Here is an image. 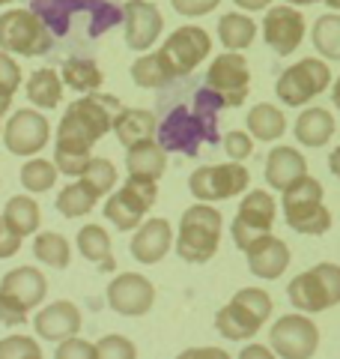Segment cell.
Returning <instances> with one entry per match:
<instances>
[{
    "label": "cell",
    "mask_w": 340,
    "mask_h": 359,
    "mask_svg": "<svg viewBox=\"0 0 340 359\" xmlns=\"http://www.w3.org/2000/svg\"><path fill=\"white\" fill-rule=\"evenodd\" d=\"M120 108L122 105L117 96L99 93V90L84 93L66 108L60 129H57V144H54V165L60 168V174L81 177L87 171V165L93 162L90 150L113 129Z\"/></svg>",
    "instance_id": "6da1fadb"
},
{
    "label": "cell",
    "mask_w": 340,
    "mask_h": 359,
    "mask_svg": "<svg viewBox=\"0 0 340 359\" xmlns=\"http://www.w3.org/2000/svg\"><path fill=\"white\" fill-rule=\"evenodd\" d=\"M221 108H227V102L203 81L191 93L188 105L176 102L173 108H167L162 129H158V144L167 153H183L185 159H194L203 144L215 147L221 141V132H218Z\"/></svg>",
    "instance_id": "7a4b0ae2"
},
{
    "label": "cell",
    "mask_w": 340,
    "mask_h": 359,
    "mask_svg": "<svg viewBox=\"0 0 340 359\" xmlns=\"http://www.w3.org/2000/svg\"><path fill=\"white\" fill-rule=\"evenodd\" d=\"M30 9L60 39L72 33H81L84 39H99L126 15L122 6L111 0H30Z\"/></svg>",
    "instance_id": "3957f363"
},
{
    "label": "cell",
    "mask_w": 340,
    "mask_h": 359,
    "mask_svg": "<svg viewBox=\"0 0 340 359\" xmlns=\"http://www.w3.org/2000/svg\"><path fill=\"white\" fill-rule=\"evenodd\" d=\"M221 228L224 219L221 212L209 207L206 201L191 204L183 219H179V233H176V255L185 264H206L218 252L221 243Z\"/></svg>",
    "instance_id": "277c9868"
},
{
    "label": "cell",
    "mask_w": 340,
    "mask_h": 359,
    "mask_svg": "<svg viewBox=\"0 0 340 359\" xmlns=\"http://www.w3.org/2000/svg\"><path fill=\"white\" fill-rule=\"evenodd\" d=\"M271 318V297L260 287L236 290L233 299L215 311V330L227 341H248L263 330V323Z\"/></svg>",
    "instance_id": "5b68a950"
},
{
    "label": "cell",
    "mask_w": 340,
    "mask_h": 359,
    "mask_svg": "<svg viewBox=\"0 0 340 359\" xmlns=\"http://www.w3.org/2000/svg\"><path fill=\"white\" fill-rule=\"evenodd\" d=\"M283 219L296 233L304 237H323L332 228V210L323 204V183L304 174L287 192H281Z\"/></svg>",
    "instance_id": "8992f818"
},
{
    "label": "cell",
    "mask_w": 340,
    "mask_h": 359,
    "mask_svg": "<svg viewBox=\"0 0 340 359\" xmlns=\"http://www.w3.org/2000/svg\"><path fill=\"white\" fill-rule=\"evenodd\" d=\"M45 294H48V278L36 266L9 269L0 282V323L3 327L27 323V314L42 306Z\"/></svg>",
    "instance_id": "52a82bcc"
},
{
    "label": "cell",
    "mask_w": 340,
    "mask_h": 359,
    "mask_svg": "<svg viewBox=\"0 0 340 359\" xmlns=\"http://www.w3.org/2000/svg\"><path fill=\"white\" fill-rule=\"evenodd\" d=\"M287 297L292 309L304 314H320L340 306V266L337 264H316L304 269L287 285Z\"/></svg>",
    "instance_id": "ba28073f"
},
{
    "label": "cell",
    "mask_w": 340,
    "mask_h": 359,
    "mask_svg": "<svg viewBox=\"0 0 340 359\" xmlns=\"http://www.w3.org/2000/svg\"><path fill=\"white\" fill-rule=\"evenodd\" d=\"M0 48L21 57H39L54 48V33L33 9L0 13Z\"/></svg>",
    "instance_id": "9c48e42d"
},
{
    "label": "cell",
    "mask_w": 340,
    "mask_h": 359,
    "mask_svg": "<svg viewBox=\"0 0 340 359\" xmlns=\"http://www.w3.org/2000/svg\"><path fill=\"white\" fill-rule=\"evenodd\" d=\"M155 198H158V180L129 174L126 186L117 189V192L105 201L101 212H105V219L117 231H134V228H141L143 216L153 210Z\"/></svg>",
    "instance_id": "30bf717a"
},
{
    "label": "cell",
    "mask_w": 340,
    "mask_h": 359,
    "mask_svg": "<svg viewBox=\"0 0 340 359\" xmlns=\"http://www.w3.org/2000/svg\"><path fill=\"white\" fill-rule=\"evenodd\" d=\"M328 84H332V69H328V63L316 60V57H304V60L292 63L281 72L275 93L283 105L302 108V105H308L311 99L325 93Z\"/></svg>",
    "instance_id": "8fae6325"
},
{
    "label": "cell",
    "mask_w": 340,
    "mask_h": 359,
    "mask_svg": "<svg viewBox=\"0 0 340 359\" xmlns=\"http://www.w3.org/2000/svg\"><path fill=\"white\" fill-rule=\"evenodd\" d=\"M248 183H251V174L242 162H221V165H203L197 168L194 174L188 177V192L194 195L197 201H224V198H233V195H242Z\"/></svg>",
    "instance_id": "7c38bea8"
},
{
    "label": "cell",
    "mask_w": 340,
    "mask_h": 359,
    "mask_svg": "<svg viewBox=\"0 0 340 359\" xmlns=\"http://www.w3.org/2000/svg\"><path fill=\"white\" fill-rule=\"evenodd\" d=\"M271 351L281 359H311L320 347V330L308 314H283L278 323H271L269 332Z\"/></svg>",
    "instance_id": "4fadbf2b"
},
{
    "label": "cell",
    "mask_w": 340,
    "mask_h": 359,
    "mask_svg": "<svg viewBox=\"0 0 340 359\" xmlns=\"http://www.w3.org/2000/svg\"><path fill=\"white\" fill-rule=\"evenodd\" d=\"M212 39L203 27H179L173 30L162 45V57L167 63V69L173 72V78H185L197 69V66L209 57Z\"/></svg>",
    "instance_id": "5bb4252c"
},
{
    "label": "cell",
    "mask_w": 340,
    "mask_h": 359,
    "mask_svg": "<svg viewBox=\"0 0 340 359\" xmlns=\"http://www.w3.org/2000/svg\"><path fill=\"white\" fill-rule=\"evenodd\" d=\"M203 81L224 99L227 108H239L251 90V69L239 51H224L221 57L209 63V72L203 75Z\"/></svg>",
    "instance_id": "9a60e30c"
},
{
    "label": "cell",
    "mask_w": 340,
    "mask_h": 359,
    "mask_svg": "<svg viewBox=\"0 0 340 359\" xmlns=\"http://www.w3.org/2000/svg\"><path fill=\"white\" fill-rule=\"evenodd\" d=\"M275 212H278V204L266 189H254L248 192L239 204V212L233 219V243L236 249H248L257 237L263 233H271V224H275Z\"/></svg>",
    "instance_id": "2e32d148"
},
{
    "label": "cell",
    "mask_w": 340,
    "mask_h": 359,
    "mask_svg": "<svg viewBox=\"0 0 340 359\" xmlns=\"http://www.w3.org/2000/svg\"><path fill=\"white\" fill-rule=\"evenodd\" d=\"M51 138V123L39 111L21 108L15 111L9 123L3 126V144L13 156H33L39 153Z\"/></svg>",
    "instance_id": "e0dca14e"
},
{
    "label": "cell",
    "mask_w": 340,
    "mask_h": 359,
    "mask_svg": "<svg viewBox=\"0 0 340 359\" xmlns=\"http://www.w3.org/2000/svg\"><path fill=\"white\" fill-rule=\"evenodd\" d=\"M155 302V287L146 276L141 273H122L113 276L108 285V306L111 311L122 314V318H141L153 309Z\"/></svg>",
    "instance_id": "ac0fdd59"
},
{
    "label": "cell",
    "mask_w": 340,
    "mask_h": 359,
    "mask_svg": "<svg viewBox=\"0 0 340 359\" xmlns=\"http://www.w3.org/2000/svg\"><path fill=\"white\" fill-rule=\"evenodd\" d=\"M263 39L278 57H290L304 39V15L292 4L269 6L263 18Z\"/></svg>",
    "instance_id": "d6986e66"
},
{
    "label": "cell",
    "mask_w": 340,
    "mask_h": 359,
    "mask_svg": "<svg viewBox=\"0 0 340 359\" xmlns=\"http://www.w3.org/2000/svg\"><path fill=\"white\" fill-rule=\"evenodd\" d=\"M122 25H126V45L132 51H146L153 48V42L162 36L164 18L162 13L150 4V0H129L122 6Z\"/></svg>",
    "instance_id": "ffe728a7"
},
{
    "label": "cell",
    "mask_w": 340,
    "mask_h": 359,
    "mask_svg": "<svg viewBox=\"0 0 340 359\" xmlns=\"http://www.w3.org/2000/svg\"><path fill=\"white\" fill-rule=\"evenodd\" d=\"M84 327L81 320V309L69 299H57L51 306H45L36 318H33V330L42 341H57L60 344L63 339H72L78 335V330Z\"/></svg>",
    "instance_id": "44dd1931"
},
{
    "label": "cell",
    "mask_w": 340,
    "mask_h": 359,
    "mask_svg": "<svg viewBox=\"0 0 340 359\" xmlns=\"http://www.w3.org/2000/svg\"><path fill=\"white\" fill-rule=\"evenodd\" d=\"M290 245L283 243L281 237H271V233H263L257 237L251 245L245 249V261L248 269L257 276V278H281L290 266Z\"/></svg>",
    "instance_id": "7402d4cb"
},
{
    "label": "cell",
    "mask_w": 340,
    "mask_h": 359,
    "mask_svg": "<svg viewBox=\"0 0 340 359\" xmlns=\"http://www.w3.org/2000/svg\"><path fill=\"white\" fill-rule=\"evenodd\" d=\"M170 245H173V228H170V222L167 219H150V222H143L138 228V233L132 237L129 252L138 264L153 266L158 261H164Z\"/></svg>",
    "instance_id": "603a6c76"
},
{
    "label": "cell",
    "mask_w": 340,
    "mask_h": 359,
    "mask_svg": "<svg viewBox=\"0 0 340 359\" xmlns=\"http://www.w3.org/2000/svg\"><path fill=\"white\" fill-rule=\"evenodd\" d=\"M308 174V159L296 150V147H275L266 159V180L275 192H287L292 183Z\"/></svg>",
    "instance_id": "cb8c5ba5"
},
{
    "label": "cell",
    "mask_w": 340,
    "mask_h": 359,
    "mask_svg": "<svg viewBox=\"0 0 340 359\" xmlns=\"http://www.w3.org/2000/svg\"><path fill=\"white\" fill-rule=\"evenodd\" d=\"M292 132H296V141L302 147H311V150L325 147L334 135V117H332V111H325V108H304L296 120V126H292Z\"/></svg>",
    "instance_id": "d4e9b609"
},
{
    "label": "cell",
    "mask_w": 340,
    "mask_h": 359,
    "mask_svg": "<svg viewBox=\"0 0 340 359\" xmlns=\"http://www.w3.org/2000/svg\"><path fill=\"white\" fill-rule=\"evenodd\" d=\"M113 132H117V141L122 147H134L138 141H146L158 135V123L153 111H143V108H120L117 120H113Z\"/></svg>",
    "instance_id": "484cf974"
},
{
    "label": "cell",
    "mask_w": 340,
    "mask_h": 359,
    "mask_svg": "<svg viewBox=\"0 0 340 359\" xmlns=\"http://www.w3.org/2000/svg\"><path fill=\"white\" fill-rule=\"evenodd\" d=\"M126 168H129L132 177L158 180V177L164 174V168H167V150L155 138L138 141L134 147L126 150Z\"/></svg>",
    "instance_id": "4316f807"
},
{
    "label": "cell",
    "mask_w": 340,
    "mask_h": 359,
    "mask_svg": "<svg viewBox=\"0 0 340 359\" xmlns=\"http://www.w3.org/2000/svg\"><path fill=\"white\" fill-rule=\"evenodd\" d=\"M24 93L36 108H45V111L57 108L63 99V75H57L54 69H48V66H45V69H36L27 78Z\"/></svg>",
    "instance_id": "83f0119b"
},
{
    "label": "cell",
    "mask_w": 340,
    "mask_h": 359,
    "mask_svg": "<svg viewBox=\"0 0 340 359\" xmlns=\"http://www.w3.org/2000/svg\"><path fill=\"white\" fill-rule=\"evenodd\" d=\"M248 132L254 135L257 141H278L283 132H287V117H283V111L275 108V105H269V102H260L254 105L251 111H248Z\"/></svg>",
    "instance_id": "f1b7e54d"
},
{
    "label": "cell",
    "mask_w": 340,
    "mask_h": 359,
    "mask_svg": "<svg viewBox=\"0 0 340 359\" xmlns=\"http://www.w3.org/2000/svg\"><path fill=\"white\" fill-rule=\"evenodd\" d=\"M218 36L227 51H245L257 36V25L242 13H227L218 18Z\"/></svg>",
    "instance_id": "f546056e"
},
{
    "label": "cell",
    "mask_w": 340,
    "mask_h": 359,
    "mask_svg": "<svg viewBox=\"0 0 340 359\" xmlns=\"http://www.w3.org/2000/svg\"><path fill=\"white\" fill-rule=\"evenodd\" d=\"M33 255H36V261H42L51 269H66L72 264V245L57 231L36 233V240H33Z\"/></svg>",
    "instance_id": "4dcf8cb0"
},
{
    "label": "cell",
    "mask_w": 340,
    "mask_h": 359,
    "mask_svg": "<svg viewBox=\"0 0 340 359\" xmlns=\"http://www.w3.org/2000/svg\"><path fill=\"white\" fill-rule=\"evenodd\" d=\"M39 219H42L39 216V204L33 198H27V195L9 198L6 207H3V222L18 233V237H30V233H36Z\"/></svg>",
    "instance_id": "1f68e13d"
},
{
    "label": "cell",
    "mask_w": 340,
    "mask_h": 359,
    "mask_svg": "<svg viewBox=\"0 0 340 359\" xmlns=\"http://www.w3.org/2000/svg\"><path fill=\"white\" fill-rule=\"evenodd\" d=\"M63 84L78 90V93H93V90L101 87L105 75H101L99 63L90 60V57H69L63 63Z\"/></svg>",
    "instance_id": "d6a6232c"
},
{
    "label": "cell",
    "mask_w": 340,
    "mask_h": 359,
    "mask_svg": "<svg viewBox=\"0 0 340 359\" xmlns=\"http://www.w3.org/2000/svg\"><path fill=\"white\" fill-rule=\"evenodd\" d=\"M96 204H99V195L84 183V180H78V183L66 186L63 192L57 195V212L66 216V219H81Z\"/></svg>",
    "instance_id": "836d02e7"
},
{
    "label": "cell",
    "mask_w": 340,
    "mask_h": 359,
    "mask_svg": "<svg viewBox=\"0 0 340 359\" xmlns=\"http://www.w3.org/2000/svg\"><path fill=\"white\" fill-rule=\"evenodd\" d=\"M132 81L138 87H167V84H173L176 78L167 69L162 51H155V54H143V57L132 63Z\"/></svg>",
    "instance_id": "e575fe53"
},
{
    "label": "cell",
    "mask_w": 340,
    "mask_h": 359,
    "mask_svg": "<svg viewBox=\"0 0 340 359\" xmlns=\"http://www.w3.org/2000/svg\"><path fill=\"white\" fill-rule=\"evenodd\" d=\"M311 42L325 60H340V15L328 13L316 18L311 30Z\"/></svg>",
    "instance_id": "d590c367"
},
{
    "label": "cell",
    "mask_w": 340,
    "mask_h": 359,
    "mask_svg": "<svg viewBox=\"0 0 340 359\" xmlns=\"http://www.w3.org/2000/svg\"><path fill=\"white\" fill-rule=\"evenodd\" d=\"M78 252H81L90 264L101 266L105 261H111L113 252H111V237L101 224H84L78 231Z\"/></svg>",
    "instance_id": "8d00e7d4"
},
{
    "label": "cell",
    "mask_w": 340,
    "mask_h": 359,
    "mask_svg": "<svg viewBox=\"0 0 340 359\" xmlns=\"http://www.w3.org/2000/svg\"><path fill=\"white\" fill-rule=\"evenodd\" d=\"M57 174H60V168L54 162L30 159V162H24V168H21V186H24L27 192H48V189H54V183H57Z\"/></svg>",
    "instance_id": "74e56055"
},
{
    "label": "cell",
    "mask_w": 340,
    "mask_h": 359,
    "mask_svg": "<svg viewBox=\"0 0 340 359\" xmlns=\"http://www.w3.org/2000/svg\"><path fill=\"white\" fill-rule=\"evenodd\" d=\"M93 189L99 198H105L108 192H113V183H117V168H113L111 159H101V156H93V162L87 165V171L78 177Z\"/></svg>",
    "instance_id": "f35d334b"
},
{
    "label": "cell",
    "mask_w": 340,
    "mask_h": 359,
    "mask_svg": "<svg viewBox=\"0 0 340 359\" xmlns=\"http://www.w3.org/2000/svg\"><path fill=\"white\" fill-rule=\"evenodd\" d=\"M21 84V66L13 60V54L0 48V117L13 108V96Z\"/></svg>",
    "instance_id": "ab89813d"
},
{
    "label": "cell",
    "mask_w": 340,
    "mask_h": 359,
    "mask_svg": "<svg viewBox=\"0 0 340 359\" xmlns=\"http://www.w3.org/2000/svg\"><path fill=\"white\" fill-rule=\"evenodd\" d=\"M0 359H42V347L30 335H9L0 341Z\"/></svg>",
    "instance_id": "60d3db41"
},
{
    "label": "cell",
    "mask_w": 340,
    "mask_h": 359,
    "mask_svg": "<svg viewBox=\"0 0 340 359\" xmlns=\"http://www.w3.org/2000/svg\"><path fill=\"white\" fill-rule=\"evenodd\" d=\"M99 359H134L138 347H134L126 335H105L101 341H96Z\"/></svg>",
    "instance_id": "b9f144b4"
},
{
    "label": "cell",
    "mask_w": 340,
    "mask_h": 359,
    "mask_svg": "<svg viewBox=\"0 0 340 359\" xmlns=\"http://www.w3.org/2000/svg\"><path fill=\"white\" fill-rule=\"evenodd\" d=\"M224 150H227V156H230V159L245 162L248 156H251V150H254V135H251V132H239V129L227 132V135H224Z\"/></svg>",
    "instance_id": "7bdbcfd3"
},
{
    "label": "cell",
    "mask_w": 340,
    "mask_h": 359,
    "mask_svg": "<svg viewBox=\"0 0 340 359\" xmlns=\"http://www.w3.org/2000/svg\"><path fill=\"white\" fill-rule=\"evenodd\" d=\"M57 359H99V351L96 344L90 341H81L78 335H72V339H63L60 347L54 351Z\"/></svg>",
    "instance_id": "ee69618b"
},
{
    "label": "cell",
    "mask_w": 340,
    "mask_h": 359,
    "mask_svg": "<svg viewBox=\"0 0 340 359\" xmlns=\"http://www.w3.org/2000/svg\"><path fill=\"white\" fill-rule=\"evenodd\" d=\"M173 4V9L179 15H185V18H197V15H209L218 9L221 0H170Z\"/></svg>",
    "instance_id": "f6af8a7d"
},
{
    "label": "cell",
    "mask_w": 340,
    "mask_h": 359,
    "mask_svg": "<svg viewBox=\"0 0 340 359\" xmlns=\"http://www.w3.org/2000/svg\"><path fill=\"white\" fill-rule=\"evenodd\" d=\"M21 240L24 237H18V233L3 222V216H0V261H3V257H13L21 249Z\"/></svg>",
    "instance_id": "bcb514c9"
},
{
    "label": "cell",
    "mask_w": 340,
    "mask_h": 359,
    "mask_svg": "<svg viewBox=\"0 0 340 359\" xmlns=\"http://www.w3.org/2000/svg\"><path fill=\"white\" fill-rule=\"evenodd\" d=\"M239 9H245V13H260V9H269L271 0H233Z\"/></svg>",
    "instance_id": "7dc6e473"
},
{
    "label": "cell",
    "mask_w": 340,
    "mask_h": 359,
    "mask_svg": "<svg viewBox=\"0 0 340 359\" xmlns=\"http://www.w3.org/2000/svg\"><path fill=\"white\" fill-rule=\"evenodd\" d=\"M239 356H242V359H254V356L269 359V356H275V351H269V347H263V344H251V347H245Z\"/></svg>",
    "instance_id": "c3c4849f"
},
{
    "label": "cell",
    "mask_w": 340,
    "mask_h": 359,
    "mask_svg": "<svg viewBox=\"0 0 340 359\" xmlns=\"http://www.w3.org/2000/svg\"><path fill=\"white\" fill-rule=\"evenodd\" d=\"M179 356H183V359H194V356H212V359H224L227 353H224V351H212V347H209V351H185V353H179Z\"/></svg>",
    "instance_id": "681fc988"
},
{
    "label": "cell",
    "mask_w": 340,
    "mask_h": 359,
    "mask_svg": "<svg viewBox=\"0 0 340 359\" xmlns=\"http://www.w3.org/2000/svg\"><path fill=\"white\" fill-rule=\"evenodd\" d=\"M328 171H332V174L340 180V147L332 150V156H328Z\"/></svg>",
    "instance_id": "f907efd6"
},
{
    "label": "cell",
    "mask_w": 340,
    "mask_h": 359,
    "mask_svg": "<svg viewBox=\"0 0 340 359\" xmlns=\"http://www.w3.org/2000/svg\"><path fill=\"white\" fill-rule=\"evenodd\" d=\"M332 102L340 111V78H334V81H332Z\"/></svg>",
    "instance_id": "816d5d0a"
},
{
    "label": "cell",
    "mask_w": 340,
    "mask_h": 359,
    "mask_svg": "<svg viewBox=\"0 0 340 359\" xmlns=\"http://www.w3.org/2000/svg\"><path fill=\"white\" fill-rule=\"evenodd\" d=\"M292 6H311V4H320V0H287Z\"/></svg>",
    "instance_id": "f5cc1de1"
},
{
    "label": "cell",
    "mask_w": 340,
    "mask_h": 359,
    "mask_svg": "<svg viewBox=\"0 0 340 359\" xmlns=\"http://www.w3.org/2000/svg\"><path fill=\"white\" fill-rule=\"evenodd\" d=\"M323 4H325L328 9H340V0H323Z\"/></svg>",
    "instance_id": "db71d44e"
},
{
    "label": "cell",
    "mask_w": 340,
    "mask_h": 359,
    "mask_svg": "<svg viewBox=\"0 0 340 359\" xmlns=\"http://www.w3.org/2000/svg\"><path fill=\"white\" fill-rule=\"evenodd\" d=\"M3 4H15V0H0V6H3Z\"/></svg>",
    "instance_id": "11a10c76"
},
{
    "label": "cell",
    "mask_w": 340,
    "mask_h": 359,
    "mask_svg": "<svg viewBox=\"0 0 340 359\" xmlns=\"http://www.w3.org/2000/svg\"><path fill=\"white\" fill-rule=\"evenodd\" d=\"M0 138H3V126H0Z\"/></svg>",
    "instance_id": "9f6ffc18"
}]
</instances>
